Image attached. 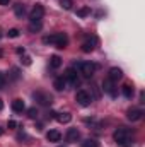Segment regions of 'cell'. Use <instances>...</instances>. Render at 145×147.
Returning <instances> with one entry per match:
<instances>
[{
  "label": "cell",
  "mask_w": 145,
  "mask_h": 147,
  "mask_svg": "<svg viewBox=\"0 0 145 147\" xmlns=\"http://www.w3.org/2000/svg\"><path fill=\"white\" fill-rule=\"evenodd\" d=\"M113 139H114V142L119 147H132L133 146V139H132V135H130V130L125 128V127L116 128L114 134H113Z\"/></svg>",
  "instance_id": "1"
},
{
  "label": "cell",
  "mask_w": 145,
  "mask_h": 147,
  "mask_svg": "<svg viewBox=\"0 0 145 147\" xmlns=\"http://www.w3.org/2000/svg\"><path fill=\"white\" fill-rule=\"evenodd\" d=\"M43 43L44 45H55L56 48L63 50L67 45H68V36L65 33H55V34H50V36L43 38Z\"/></svg>",
  "instance_id": "2"
},
{
  "label": "cell",
  "mask_w": 145,
  "mask_h": 147,
  "mask_svg": "<svg viewBox=\"0 0 145 147\" xmlns=\"http://www.w3.org/2000/svg\"><path fill=\"white\" fill-rule=\"evenodd\" d=\"M33 98L39 106H51V103H53V96L50 92H44V91H36L33 94Z\"/></svg>",
  "instance_id": "3"
},
{
  "label": "cell",
  "mask_w": 145,
  "mask_h": 147,
  "mask_svg": "<svg viewBox=\"0 0 145 147\" xmlns=\"http://www.w3.org/2000/svg\"><path fill=\"white\" fill-rule=\"evenodd\" d=\"M77 69L80 70V74L84 75V77H87V79H91L94 72H96V63H92V62H80L79 65H77Z\"/></svg>",
  "instance_id": "4"
},
{
  "label": "cell",
  "mask_w": 145,
  "mask_h": 147,
  "mask_svg": "<svg viewBox=\"0 0 145 147\" xmlns=\"http://www.w3.org/2000/svg\"><path fill=\"white\" fill-rule=\"evenodd\" d=\"M75 101L80 105V106H89L92 103V96L87 92V91H77L75 94Z\"/></svg>",
  "instance_id": "5"
},
{
  "label": "cell",
  "mask_w": 145,
  "mask_h": 147,
  "mask_svg": "<svg viewBox=\"0 0 145 147\" xmlns=\"http://www.w3.org/2000/svg\"><path fill=\"white\" fill-rule=\"evenodd\" d=\"M63 79H65V80H68L72 86H79V82H80L79 74H77V70H75L73 67H70V69H67V70H65V74H63Z\"/></svg>",
  "instance_id": "6"
},
{
  "label": "cell",
  "mask_w": 145,
  "mask_h": 147,
  "mask_svg": "<svg viewBox=\"0 0 145 147\" xmlns=\"http://www.w3.org/2000/svg\"><path fill=\"white\" fill-rule=\"evenodd\" d=\"M43 16H44V7H43L41 3H36V5L33 7L31 14H29V19H31V22H33V21H41Z\"/></svg>",
  "instance_id": "7"
},
{
  "label": "cell",
  "mask_w": 145,
  "mask_h": 147,
  "mask_svg": "<svg viewBox=\"0 0 145 147\" xmlns=\"http://www.w3.org/2000/svg\"><path fill=\"white\" fill-rule=\"evenodd\" d=\"M103 89H104V92H108L111 98H116V96H118V89H116L114 82L109 80V79H106V80L103 82Z\"/></svg>",
  "instance_id": "8"
},
{
  "label": "cell",
  "mask_w": 145,
  "mask_h": 147,
  "mask_svg": "<svg viewBox=\"0 0 145 147\" xmlns=\"http://www.w3.org/2000/svg\"><path fill=\"white\" fill-rule=\"evenodd\" d=\"M142 116H144V111L140 108H130L126 111V118L130 121H138V120H142Z\"/></svg>",
  "instance_id": "9"
},
{
  "label": "cell",
  "mask_w": 145,
  "mask_h": 147,
  "mask_svg": "<svg viewBox=\"0 0 145 147\" xmlns=\"http://www.w3.org/2000/svg\"><path fill=\"white\" fill-rule=\"evenodd\" d=\"M65 140H67L68 144L79 142V140H80V132H79L77 128H68V130H67V135H65Z\"/></svg>",
  "instance_id": "10"
},
{
  "label": "cell",
  "mask_w": 145,
  "mask_h": 147,
  "mask_svg": "<svg viewBox=\"0 0 145 147\" xmlns=\"http://www.w3.org/2000/svg\"><path fill=\"white\" fill-rule=\"evenodd\" d=\"M96 45H97V39H96V38H87V39L82 43V51H84V53H91V51H94Z\"/></svg>",
  "instance_id": "11"
},
{
  "label": "cell",
  "mask_w": 145,
  "mask_h": 147,
  "mask_svg": "<svg viewBox=\"0 0 145 147\" xmlns=\"http://www.w3.org/2000/svg\"><path fill=\"white\" fill-rule=\"evenodd\" d=\"M121 77H123V70H121V69H118V67H113V69H109V75H108L109 80L116 82V80H119Z\"/></svg>",
  "instance_id": "12"
},
{
  "label": "cell",
  "mask_w": 145,
  "mask_h": 147,
  "mask_svg": "<svg viewBox=\"0 0 145 147\" xmlns=\"http://www.w3.org/2000/svg\"><path fill=\"white\" fill-rule=\"evenodd\" d=\"M46 139H48V142H60L62 140V134L58 130H50L46 134Z\"/></svg>",
  "instance_id": "13"
},
{
  "label": "cell",
  "mask_w": 145,
  "mask_h": 147,
  "mask_svg": "<svg viewBox=\"0 0 145 147\" xmlns=\"http://www.w3.org/2000/svg\"><path fill=\"white\" fill-rule=\"evenodd\" d=\"M12 110L15 111V113H22V111L26 110L24 101H22V99H19V98H17V99H14V101H12Z\"/></svg>",
  "instance_id": "14"
},
{
  "label": "cell",
  "mask_w": 145,
  "mask_h": 147,
  "mask_svg": "<svg viewBox=\"0 0 145 147\" xmlns=\"http://www.w3.org/2000/svg\"><path fill=\"white\" fill-rule=\"evenodd\" d=\"M121 92H123V96L125 98H133V94H135V89H133V86L132 84H125L123 87H121Z\"/></svg>",
  "instance_id": "15"
},
{
  "label": "cell",
  "mask_w": 145,
  "mask_h": 147,
  "mask_svg": "<svg viewBox=\"0 0 145 147\" xmlns=\"http://www.w3.org/2000/svg\"><path fill=\"white\" fill-rule=\"evenodd\" d=\"M65 86H67V80H65L63 77H56V79H55V82H53V87H55L56 91H63V89H65Z\"/></svg>",
  "instance_id": "16"
},
{
  "label": "cell",
  "mask_w": 145,
  "mask_h": 147,
  "mask_svg": "<svg viewBox=\"0 0 145 147\" xmlns=\"http://www.w3.org/2000/svg\"><path fill=\"white\" fill-rule=\"evenodd\" d=\"M14 14H15L19 19H22L24 14H26V7H24L22 3H15V5H14Z\"/></svg>",
  "instance_id": "17"
},
{
  "label": "cell",
  "mask_w": 145,
  "mask_h": 147,
  "mask_svg": "<svg viewBox=\"0 0 145 147\" xmlns=\"http://www.w3.org/2000/svg\"><path fill=\"white\" fill-rule=\"evenodd\" d=\"M50 67H51V69H60V67H62V58H60L58 55H53V57L50 58Z\"/></svg>",
  "instance_id": "18"
},
{
  "label": "cell",
  "mask_w": 145,
  "mask_h": 147,
  "mask_svg": "<svg viewBox=\"0 0 145 147\" xmlns=\"http://www.w3.org/2000/svg\"><path fill=\"white\" fill-rule=\"evenodd\" d=\"M60 123H68L70 120H72V115L70 113H56V116H55Z\"/></svg>",
  "instance_id": "19"
},
{
  "label": "cell",
  "mask_w": 145,
  "mask_h": 147,
  "mask_svg": "<svg viewBox=\"0 0 145 147\" xmlns=\"http://www.w3.org/2000/svg\"><path fill=\"white\" fill-rule=\"evenodd\" d=\"M41 29H43L41 21H33V22L29 24V31H31V33H38V31H41Z\"/></svg>",
  "instance_id": "20"
},
{
  "label": "cell",
  "mask_w": 145,
  "mask_h": 147,
  "mask_svg": "<svg viewBox=\"0 0 145 147\" xmlns=\"http://www.w3.org/2000/svg\"><path fill=\"white\" fill-rule=\"evenodd\" d=\"M77 16H79V17H87V16H91V7H80V9H77Z\"/></svg>",
  "instance_id": "21"
},
{
  "label": "cell",
  "mask_w": 145,
  "mask_h": 147,
  "mask_svg": "<svg viewBox=\"0 0 145 147\" xmlns=\"http://www.w3.org/2000/svg\"><path fill=\"white\" fill-rule=\"evenodd\" d=\"M82 147H99V142L94 140V139H87L82 142Z\"/></svg>",
  "instance_id": "22"
},
{
  "label": "cell",
  "mask_w": 145,
  "mask_h": 147,
  "mask_svg": "<svg viewBox=\"0 0 145 147\" xmlns=\"http://www.w3.org/2000/svg\"><path fill=\"white\" fill-rule=\"evenodd\" d=\"M60 5H62L65 10H70V9H72V5H73V2H72V0H60Z\"/></svg>",
  "instance_id": "23"
},
{
  "label": "cell",
  "mask_w": 145,
  "mask_h": 147,
  "mask_svg": "<svg viewBox=\"0 0 145 147\" xmlns=\"http://www.w3.org/2000/svg\"><path fill=\"white\" fill-rule=\"evenodd\" d=\"M21 63H22V65H26V67H29V65L33 63V60H31V57H28V55H22V58H21Z\"/></svg>",
  "instance_id": "24"
},
{
  "label": "cell",
  "mask_w": 145,
  "mask_h": 147,
  "mask_svg": "<svg viewBox=\"0 0 145 147\" xmlns=\"http://www.w3.org/2000/svg\"><path fill=\"white\" fill-rule=\"evenodd\" d=\"M19 34H21V31H19V29H15V28L9 29V33H7V36H9V38H19Z\"/></svg>",
  "instance_id": "25"
},
{
  "label": "cell",
  "mask_w": 145,
  "mask_h": 147,
  "mask_svg": "<svg viewBox=\"0 0 145 147\" xmlns=\"http://www.w3.org/2000/svg\"><path fill=\"white\" fill-rule=\"evenodd\" d=\"M28 116H29L31 120H36L38 118V110L36 108H29V110H28Z\"/></svg>",
  "instance_id": "26"
},
{
  "label": "cell",
  "mask_w": 145,
  "mask_h": 147,
  "mask_svg": "<svg viewBox=\"0 0 145 147\" xmlns=\"http://www.w3.org/2000/svg\"><path fill=\"white\" fill-rule=\"evenodd\" d=\"M10 72H12V74H10V77H12L14 80H17V79L21 77V72H19V69H15V67H14V69H12Z\"/></svg>",
  "instance_id": "27"
},
{
  "label": "cell",
  "mask_w": 145,
  "mask_h": 147,
  "mask_svg": "<svg viewBox=\"0 0 145 147\" xmlns=\"http://www.w3.org/2000/svg\"><path fill=\"white\" fill-rule=\"evenodd\" d=\"M5 84H7V79H5V74L0 72V89L2 87H5Z\"/></svg>",
  "instance_id": "28"
},
{
  "label": "cell",
  "mask_w": 145,
  "mask_h": 147,
  "mask_svg": "<svg viewBox=\"0 0 145 147\" xmlns=\"http://www.w3.org/2000/svg\"><path fill=\"white\" fill-rule=\"evenodd\" d=\"M7 127H9V128H17V121L9 120V121H7Z\"/></svg>",
  "instance_id": "29"
},
{
  "label": "cell",
  "mask_w": 145,
  "mask_h": 147,
  "mask_svg": "<svg viewBox=\"0 0 145 147\" xmlns=\"http://www.w3.org/2000/svg\"><path fill=\"white\" fill-rule=\"evenodd\" d=\"M17 139H19V140H26V139H28V134H26V132H19V134H17Z\"/></svg>",
  "instance_id": "30"
},
{
  "label": "cell",
  "mask_w": 145,
  "mask_h": 147,
  "mask_svg": "<svg viewBox=\"0 0 145 147\" xmlns=\"http://www.w3.org/2000/svg\"><path fill=\"white\" fill-rule=\"evenodd\" d=\"M15 51H17V55H24V53H26V50H24V48H21V46H19Z\"/></svg>",
  "instance_id": "31"
},
{
  "label": "cell",
  "mask_w": 145,
  "mask_h": 147,
  "mask_svg": "<svg viewBox=\"0 0 145 147\" xmlns=\"http://www.w3.org/2000/svg\"><path fill=\"white\" fill-rule=\"evenodd\" d=\"M10 0H0V5H9Z\"/></svg>",
  "instance_id": "32"
},
{
  "label": "cell",
  "mask_w": 145,
  "mask_h": 147,
  "mask_svg": "<svg viewBox=\"0 0 145 147\" xmlns=\"http://www.w3.org/2000/svg\"><path fill=\"white\" fill-rule=\"evenodd\" d=\"M2 108H3V103H2V99H0V110H2Z\"/></svg>",
  "instance_id": "33"
},
{
  "label": "cell",
  "mask_w": 145,
  "mask_h": 147,
  "mask_svg": "<svg viewBox=\"0 0 145 147\" xmlns=\"http://www.w3.org/2000/svg\"><path fill=\"white\" fill-rule=\"evenodd\" d=\"M2 55H3V51H2V50H0V57H2Z\"/></svg>",
  "instance_id": "34"
},
{
  "label": "cell",
  "mask_w": 145,
  "mask_h": 147,
  "mask_svg": "<svg viewBox=\"0 0 145 147\" xmlns=\"http://www.w3.org/2000/svg\"><path fill=\"white\" fill-rule=\"evenodd\" d=\"M2 134H3V130H2V128H0V135H2Z\"/></svg>",
  "instance_id": "35"
},
{
  "label": "cell",
  "mask_w": 145,
  "mask_h": 147,
  "mask_svg": "<svg viewBox=\"0 0 145 147\" xmlns=\"http://www.w3.org/2000/svg\"><path fill=\"white\" fill-rule=\"evenodd\" d=\"M0 38H2V33H0Z\"/></svg>",
  "instance_id": "36"
},
{
  "label": "cell",
  "mask_w": 145,
  "mask_h": 147,
  "mask_svg": "<svg viewBox=\"0 0 145 147\" xmlns=\"http://www.w3.org/2000/svg\"><path fill=\"white\" fill-rule=\"evenodd\" d=\"M58 147H63V146H58Z\"/></svg>",
  "instance_id": "37"
}]
</instances>
